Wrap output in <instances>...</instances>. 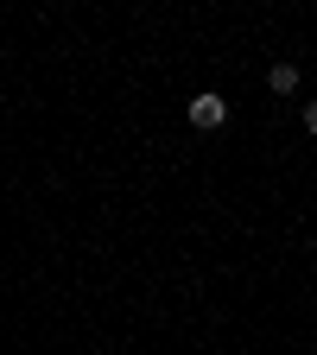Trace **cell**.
<instances>
[{
  "instance_id": "6da1fadb",
  "label": "cell",
  "mask_w": 317,
  "mask_h": 355,
  "mask_svg": "<svg viewBox=\"0 0 317 355\" xmlns=\"http://www.w3.org/2000/svg\"><path fill=\"white\" fill-rule=\"evenodd\" d=\"M222 121H229V102L216 96V89H203V96H191V127H203V133H216Z\"/></svg>"
},
{
  "instance_id": "7a4b0ae2",
  "label": "cell",
  "mask_w": 317,
  "mask_h": 355,
  "mask_svg": "<svg viewBox=\"0 0 317 355\" xmlns=\"http://www.w3.org/2000/svg\"><path fill=\"white\" fill-rule=\"evenodd\" d=\"M266 83H273V96H292V89H298V64H273Z\"/></svg>"
},
{
  "instance_id": "3957f363",
  "label": "cell",
  "mask_w": 317,
  "mask_h": 355,
  "mask_svg": "<svg viewBox=\"0 0 317 355\" xmlns=\"http://www.w3.org/2000/svg\"><path fill=\"white\" fill-rule=\"evenodd\" d=\"M305 127H311V133H317V102H311V108H305Z\"/></svg>"
}]
</instances>
